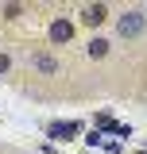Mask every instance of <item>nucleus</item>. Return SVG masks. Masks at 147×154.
Returning a JSON list of instances; mask_svg holds the SVG:
<instances>
[{
	"label": "nucleus",
	"instance_id": "obj_1",
	"mask_svg": "<svg viewBox=\"0 0 147 154\" xmlns=\"http://www.w3.org/2000/svg\"><path fill=\"white\" fill-rule=\"evenodd\" d=\"M116 27H120V35H124V38H136V35L147 27V16H143V12H124Z\"/></svg>",
	"mask_w": 147,
	"mask_h": 154
},
{
	"label": "nucleus",
	"instance_id": "obj_2",
	"mask_svg": "<svg viewBox=\"0 0 147 154\" xmlns=\"http://www.w3.org/2000/svg\"><path fill=\"white\" fill-rule=\"evenodd\" d=\"M105 19H109V8L105 4H85L81 8V23H89V27H101Z\"/></svg>",
	"mask_w": 147,
	"mask_h": 154
},
{
	"label": "nucleus",
	"instance_id": "obj_3",
	"mask_svg": "<svg viewBox=\"0 0 147 154\" xmlns=\"http://www.w3.org/2000/svg\"><path fill=\"white\" fill-rule=\"evenodd\" d=\"M77 131H81V123H74V119H66V123H51V127H47L51 139H74Z\"/></svg>",
	"mask_w": 147,
	"mask_h": 154
},
{
	"label": "nucleus",
	"instance_id": "obj_4",
	"mask_svg": "<svg viewBox=\"0 0 147 154\" xmlns=\"http://www.w3.org/2000/svg\"><path fill=\"white\" fill-rule=\"evenodd\" d=\"M47 35H51V42H70V35H74V23H66V19H54Z\"/></svg>",
	"mask_w": 147,
	"mask_h": 154
},
{
	"label": "nucleus",
	"instance_id": "obj_5",
	"mask_svg": "<svg viewBox=\"0 0 147 154\" xmlns=\"http://www.w3.org/2000/svg\"><path fill=\"white\" fill-rule=\"evenodd\" d=\"M31 62H35V69H39V73H58V62H54L51 54H35Z\"/></svg>",
	"mask_w": 147,
	"mask_h": 154
},
{
	"label": "nucleus",
	"instance_id": "obj_6",
	"mask_svg": "<svg viewBox=\"0 0 147 154\" xmlns=\"http://www.w3.org/2000/svg\"><path fill=\"white\" fill-rule=\"evenodd\" d=\"M101 127L112 131V135H124V139H128V123H116V119H109V116H101Z\"/></svg>",
	"mask_w": 147,
	"mask_h": 154
},
{
	"label": "nucleus",
	"instance_id": "obj_7",
	"mask_svg": "<svg viewBox=\"0 0 147 154\" xmlns=\"http://www.w3.org/2000/svg\"><path fill=\"white\" fill-rule=\"evenodd\" d=\"M85 50H89V58H105V54H109V42H105V38H93Z\"/></svg>",
	"mask_w": 147,
	"mask_h": 154
},
{
	"label": "nucleus",
	"instance_id": "obj_8",
	"mask_svg": "<svg viewBox=\"0 0 147 154\" xmlns=\"http://www.w3.org/2000/svg\"><path fill=\"white\" fill-rule=\"evenodd\" d=\"M4 16H8V19H19V16H23V4H4Z\"/></svg>",
	"mask_w": 147,
	"mask_h": 154
},
{
	"label": "nucleus",
	"instance_id": "obj_9",
	"mask_svg": "<svg viewBox=\"0 0 147 154\" xmlns=\"http://www.w3.org/2000/svg\"><path fill=\"white\" fill-rule=\"evenodd\" d=\"M8 66H12V62H8V54H0V73H8Z\"/></svg>",
	"mask_w": 147,
	"mask_h": 154
}]
</instances>
